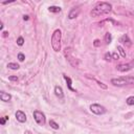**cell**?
Here are the masks:
<instances>
[{
	"instance_id": "cell-23",
	"label": "cell",
	"mask_w": 134,
	"mask_h": 134,
	"mask_svg": "<svg viewBox=\"0 0 134 134\" xmlns=\"http://www.w3.org/2000/svg\"><path fill=\"white\" fill-rule=\"evenodd\" d=\"M8 119V116H4V117H2L1 119H0V122H1V125H4L5 124V121Z\"/></svg>"
},
{
	"instance_id": "cell-4",
	"label": "cell",
	"mask_w": 134,
	"mask_h": 134,
	"mask_svg": "<svg viewBox=\"0 0 134 134\" xmlns=\"http://www.w3.org/2000/svg\"><path fill=\"white\" fill-rule=\"evenodd\" d=\"M65 55H66V59L69 61V63L72 66H74V67H77L79 66V61H77V59H75L72 55V49L70 47H68V48L66 47L65 48Z\"/></svg>"
},
{
	"instance_id": "cell-2",
	"label": "cell",
	"mask_w": 134,
	"mask_h": 134,
	"mask_svg": "<svg viewBox=\"0 0 134 134\" xmlns=\"http://www.w3.org/2000/svg\"><path fill=\"white\" fill-rule=\"evenodd\" d=\"M61 40H62V32L60 29H55L51 36V47L54 51L61 50Z\"/></svg>"
},
{
	"instance_id": "cell-29",
	"label": "cell",
	"mask_w": 134,
	"mask_h": 134,
	"mask_svg": "<svg viewBox=\"0 0 134 134\" xmlns=\"http://www.w3.org/2000/svg\"><path fill=\"white\" fill-rule=\"evenodd\" d=\"M23 20H28V16H23Z\"/></svg>"
},
{
	"instance_id": "cell-27",
	"label": "cell",
	"mask_w": 134,
	"mask_h": 134,
	"mask_svg": "<svg viewBox=\"0 0 134 134\" xmlns=\"http://www.w3.org/2000/svg\"><path fill=\"white\" fill-rule=\"evenodd\" d=\"M8 80H9V81H18V77H17V76L12 75V76H9V77H8Z\"/></svg>"
},
{
	"instance_id": "cell-28",
	"label": "cell",
	"mask_w": 134,
	"mask_h": 134,
	"mask_svg": "<svg viewBox=\"0 0 134 134\" xmlns=\"http://www.w3.org/2000/svg\"><path fill=\"white\" fill-rule=\"evenodd\" d=\"M7 36H8V32L7 31H4L3 32V37H7Z\"/></svg>"
},
{
	"instance_id": "cell-19",
	"label": "cell",
	"mask_w": 134,
	"mask_h": 134,
	"mask_svg": "<svg viewBox=\"0 0 134 134\" xmlns=\"http://www.w3.org/2000/svg\"><path fill=\"white\" fill-rule=\"evenodd\" d=\"M117 50H118V52L120 53V55H121L122 58H126V51H125V49L122 48V46L118 45V46H117Z\"/></svg>"
},
{
	"instance_id": "cell-18",
	"label": "cell",
	"mask_w": 134,
	"mask_h": 134,
	"mask_svg": "<svg viewBox=\"0 0 134 134\" xmlns=\"http://www.w3.org/2000/svg\"><path fill=\"white\" fill-rule=\"evenodd\" d=\"M126 103H127V105H129V106H133V105H134V95L129 96V97L126 99Z\"/></svg>"
},
{
	"instance_id": "cell-25",
	"label": "cell",
	"mask_w": 134,
	"mask_h": 134,
	"mask_svg": "<svg viewBox=\"0 0 134 134\" xmlns=\"http://www.w3.org/2000/svg\"><path fill=\"white\" fill-rule=\"evenodd\" d=\"M95 82H96V83L98 84V86H100L102 88H104V89H107V86H106V85H104L102 82H98V81H96V80H95Z\"/></svg>"
},
{
	"instance_id": "cell-5",
	"label": "cell",
	"mask_w": 134,
	"mask_h": 134,
	"mask_svg": "<svg viewBox=\"0 0 134 134\" xmlns=\"http://www.w3.org/2000/svg\"><path fill=\"white\" fill-rule=\"evenodd\" d=\"M90 111L96 115H103L107 112V109L99 104H92L90 105Z\"/></svg>"
},
{
	"instance_id": "cell-10",
	"label": "cell",
	"mask_w": 134,
	"mask_h": 134,
	"mask_svg": "<svg viewBox=\"0 0 134 134\" xmlns=\"http://www.w3.org/2000/svg\"><path fill=\"white\" fill-rule=\"evenodd\" d=\"M0 99L3 100V102H9L12 99V95L9 93H6L4 91H1L0 92Z\"/></svg>"
},
{
	"instance_id": "cell-3",
	"label": "cell",
	"mask_w": 134,
	"mask_h": 134,
	"mask_svg": "<svg viewBox=\"0 0 134 134\" xmlns=\"http://www.w3.org/2000/svg\"><path fill=\"white\" fill-rule=\"evenodd\" d=\"M111 84L117 87L126 86V85H133L134 84V76H120L111 80Z\"/></svg>"
},
{
	"instance_id": "cell-22",
	"label": "cell",
	"mask_w": 134,
	"mask_h": 134,
	"mask_svg": "<svg viewBox=\"0 0 134 134\" xmlns=\"http://www.w3.org/2000/svg\"><path fill=\"white\" fill-rule=\"evenodd\" d=\"M18 59H19L20 62H23L24 59H25V55H24L22 52H19V53H18Z\"/></svg>"
},
{
	"instance_id": "cell-20",
	"label": "cell",
	"mask_w": 134,
	"mask_h": 134,
	"mask_svg": "<svg viewBox=\"0 0 134 134\" xmlns=\"http://www.w3.org/2000/svg\"><path fill=\"white\" fill-rule=\"evenodd\" d=\"M104 59L107 61V62H111L113 59H112V54L110 52H106L105 55H104Z\"/></svg>"
},
{
	"instance_id": "cell-12",
	"label": "cell",
	"mask_w": 134,
	"mask_h": 134,
	"mask_svg": "<svg viewBox=\"0 0 134 134\" xmlns=\"http://www.w3.org/2000/svg\"><path fill=\"white\" fill-rule=\"evenodd\" d=\"M54 94L59 97V98H63L64 97V93H63V89L60 86H55L54 87Z\"/></svg>"
},
{
	"instance_id": "cell-11",
	"label": "cell",
	"mask_w": 134,
	"mask_h": 134,
	"mask_svg": "<svg viewBox=\"0 0 134 134\" xmlns=\"http://www.w3.org/2000/svg\"><path fill=\"white\" fill-rule=\"evenodd\" d=\"M79 14H80V9L79 8H72L68 14V18L69 19H74V18H76L79 16Z\"/></svg>"
},
{
	"instance_id": "cell-7",
	"label": "cell",
	"mask_w": 134,
	"mask_h": 134,
	"mask_svg": "<svg viewBox=\"0 0 134 134\" xmlns=\"http://www.w3.org/2000/svg\"><path fill=\"white\" fill-rule=\"evenodd\" d=\"M134 67V61H131L130 63H127V64H119L116 66V69L120 72H126V71H129L131 70L132 68Z\"/></svg>"
},
{
	"instance_id": "cell-17",
	"label": "cell",
	"mask_w": 134,
	"mask_h": 134,
	"mask_svg": "<svg viewBox=\"0 0 134 134\" xmlns=\"http://www.w3.org/2000/svg\"><path fill=\"white\" fill-rule=\"evenodd\" d=\"M49 126H50L52 129H54V130H58V129L60 128V126H59L54 120H52V119H50V120H49Z\"/></svg>"
},
{
	"instance_id": "cell-13",
	"label": "cell",
	"mask_w": 134,
	"mask_h": 134,
	"mask_svg": "<svg viewBox=\"0 0 134 134\" xmlns=\"http://www.w3.org/2000/svg\"><path fill=\"white\" fill-rule=\"evenodd\" d=\"M64 79H65V80H66V82H67V85H68L69 90H71V91H73V92H76V91H75V89H73V88H72V86H71L72 84H71V80H70V77H68L67 75H65V74H64Z\"/></svg>"
},
{
	"instance_id": "cell-26",
	"label": "cell",
	"mask_w": 134,
	"mask_h": 134,
	"mask_svg": "<svg viewBox=\"0 0 134 134\" xmlns=\"http://www.w3.org/2000/svg\"><path fill=\"white\" fill-rule=\"evenodd\" d=\"M93 44H94V46H96V47H97V46H99V45H100V43H99V40H97V39H96V40H94Z\"/></svg>"
},
{
	"instance_id": "cell-14",
	"label": "cell",
	"mask_w": 134,
	"mask_h": 134,
	"mask_svg": "<svg viewBox=\"0 0 134 134\" xmlns=\"http://www.w3.org/2000/svg\"><path fill=\"white\" fill-rule=\"evenodd\" d=\"M48 10L51 12V13H60V12H61V7H60V6H54V5H52V6H49V7H48Z\"/></svg>"
},
{
	"instance_id": "cell-9",
	"label": "cell",
	"mask_w": 134,
	"mask_h": 134,
	"mask_svg": "<svg viewBox=\"0 0 134 134\" xmlns=\"http://www.w3.org/2000/svg\"><path fill=\"white\" fill-rule=\"evenodd\" d=\"M119 42H120L121 44H125L126 46H131V45H132V42H131V40L129 39V37H128L127 35L121 36L120 39H119Z\"/></svg>"
},
{
	"instance_id": "cell-24",
	"label": "cell",
	"mask_w": 134,
	"mask_h": 134,
	"mask_svg": "<svg viewBox=\"0 0 134 134\" xmlns=\"http://www.w3.org/2000/svg\"><path fill=\"white\" fill-rule=\"evenodd\" d=\"M118 58H119V55L117 54V52H113L112 53V59L113 60H118Z\"/></svg>"
},
{
	"instance_id": "cell-6",
	"label": "cell",
	"mask_w": 134,
	"mask_h": 134,
	"mask_svg": "<svg viewBox=\"0 0 134 134\" xmlns=\"http://www.w3.org/2000/svg\"><path fill=\"white\" fill-rule=\"evenodd\" d=\"M34 118H35V120H36V122L38 125H40V126H44L45 125L46 117H45V114L42 111H39V110L34 111Z\"/></svg>"
},
{
	"instance_id": "cell-21",
	"label": "cell",
	"mask_w": 134,
	"mask_h": 134,
	"mask_svg": "<svg viewBox=\"0 0 134 134\" xmlns=\"http://www.w3.org/2000/svg\"><path fill=\"white\" fill-rule=\"evenodd\" d=\"M17 44H18L19 46H22V45L24 44V39H23L22 37H19L18 40H17Z\"/></svg>"
},
{
	"instance_id": "cell-16",
	"label": "cell",
	"mask_w": 134,
	"mask_h": 134,
	"mask_svg": "<svg viewBox=\"0 0 134 134\" xmlns=\"http://www.w3.org/2000/svg\"><path fill=\"white\" fill-rule=\"evenodd\" d=\"M111 41H112V36H111V34H110V32H106V35H105V42H106V44H110Z\"/></svg>"
},
{
	"instance_id": "cell-8",
	"label": "cell",
	"mask_w": 134,
	"mask_h": 134,
	"mask_svg": "<svg viewBox=\"0 0 134 134\" xmlns=\"http://www.w3.org/2000/svg\"><path fill=\"white\" fill-rule=\"evenodd\" d=\"M15 116H16V118L19 122H25L26 121V114L21 110H18L15 113Z\"/></svg>"
},
{
	"instance_id": "cell-15",
	"label": "cell",
	"mask_w": 134,
	"mask_h": 134,
	"mask_svg": "<svg viewBox=\"0 0 134 134\" xmlns=\"http://www.w3.org/2000/svg\"><path fill=\"white\" fill-rule=\"evenodd\" d=\"M7 67H8L9 69H12V70H18L20 66H19L17 63H8V64H7Z\"/></svg>"
},
{
	"instance_id": "cell-1",
	"label": "cell",
	"mask_w": 134,
	"mask_h": 134,
	"mask_svg": "<svg viewBox=\"0 0 134 134\" xmlns=\"http://www.w3.org/2000/svg\"><path fill=\"white\" fill-rule=\"evenodd\" d=\"M112 9V5L108 2H98L90 12L91 17H99L110 13Z\"/></svg>"
}]
</instances>
